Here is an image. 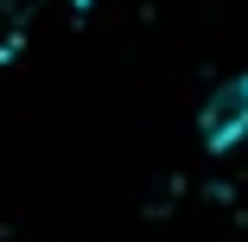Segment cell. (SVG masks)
<instances>
[{
  "mask_svg": "<svg viewBox=\"0 0 248 242\" xmlns=\"http://www.w3.org/2000/svg\"><path fill=\"white\" fill-rule=\"evenodd\" d=\"M197 140H204V153H235L248 140V70L223 77L204 109H197Z\"/></svg>",
  "mask_w": 248,
  "mask_h": 242,
  "instance_id": "1",
  "label": "cell"
}]
</instances>
